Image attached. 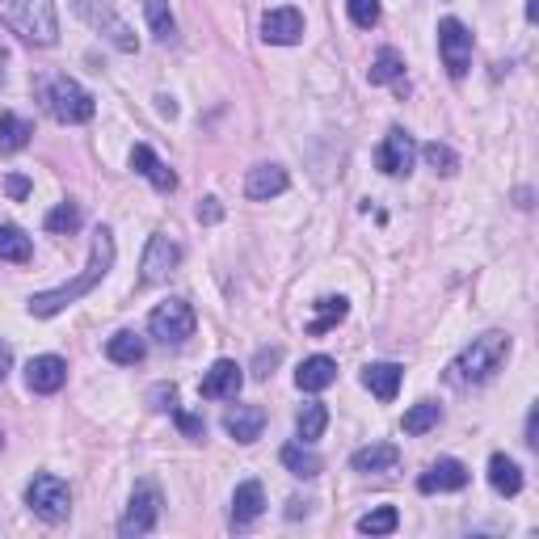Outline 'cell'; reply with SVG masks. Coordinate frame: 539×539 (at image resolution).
<instances>
[{
	"mask_svg": "<svg viewBox=\"0 0 539 539\" xmlns=\"http://www.w3.org/2000/svg\"><path fill=\"white\" fill-rule=\"evenodd\" d=\"M413 156H417V144H413V135L405 127H392L384 135V144H379L375 152V165L384 169L388 177H405L413 169Z\"/></svg>",
	"mask_w": 539,
	"mask_h": 539,
	"instance_id": "11",
	"label": "cell"
},
{
	"mask_svg": "<svg viewBox=\"0 0 539 539\" xmlns=\"http://www.w3.org/2000/svg\"><path fill=\"white\" fill-rule=\"evenodd\" d=\"M283 468L291 472V476H299V481H312V476H321V468H325V459L316 455L308 443H291V447H283Z\"/></svg>",
	"mask_w": 539,
	"mask_h": 539,
	"instance_id": "24",
	"label": "cell"
},
{
	"mask_svg": "<svg viewBox=\"0 0 539 539\" xmlns=\"http://www.w3.org/2000/svg\"><path fill=\"white\" fill-rule=\"evenodd\" d=\"M325 426H329V409H325L321 401H308L304 409H299V417H295L299 443H316V438L325 434Z\"/></svg>",
	"mask_w": 539,
	"mask_h": 539,
	"instance_id": "29",
	"label": "cell"
},
{
	"mask_svg": "<svg viewBox=\"0 0 539 539\" xmlns=\"http://www.w3.org/2000/svg\"><path fill=\"white\" fill-rule=\"evenodd\" d=\"M396 464H401V447H392V443H371V447H358L350 455V468L354 472H392Z\"/></svg>",
	"mask_w": 539,
	"mask_h": 539,
	"instance_id": "22",
	"label": "cell"
},
{
	"mask_svg": "<svg viewBox=\"0 0 539 539\" xmlns=\"http://www.w3.org/2000/svg\"><path fill=\"white\" fill-rule=\"evenodd\" d=\"M539 17V0H527V22H535Z\"/></svg>",
	"mask_w": 539,
	"mask_h": 539,
	"instance_id": "44",
	"label": "cell"
},
{
	"mask_svg": "<svg viewBox=\"0 0 539 539\" xmlns=\"http://www.w3.org/2000/svg\"><path fill=\"white\" fill-rule=\"evenodd\" d=\"M350 316V299L346 295H325V299H316V321L308 325L312 337H325L329 329H337Z\"/></svg>",
	"mask_w": 539,
	"mask_h": 539,
	"instance_id": "25",
	"label": "cell"
},
{
	"mask_svg": "<svg viewBox=\"0 0 539 539\" xmlns=\"http://www.w3.org/2000/svg\"><path fill=\"white\" fill-rule=\"evenodd\" d=\"M177 262H182V245L169 241L165 232H156L148 249H144V262H139V278H144V287H156V283H165V278L177 270Z\"/></svg>",
	"mask_w": 539,
	"mask_h": 539,
	"instance_id": "10",
	"label": "cell"
},
{
	"mask_svg": "<svg viewBox=\"0 0 539 539\" xmlns=\"http://www.w3.org/2000/svg\"><path fill=\"white\" fill-rule=\"evenodd\" d=\"M68 384V363L59 354H38L26 363V388L38 396H55Z\"/></svg>",
	"mask_w": 539,
	"mask_h": 539,
	"instance_id": "13",
	"label": "cell"
},
{
	"mask_svg": "<svg viewBox=\"0 0 539 539\" xmlns=\"http://www.w3.org/2000/svg\"><path fill=\"white\" fill-rule=\"evenodd\" d=\"M194 325H198V316L186 299H165V304L152 308V316H148V333L161 346H186V337H194Z\"/></svg>",
	"mask_w": 539,
	"mask_h": 539,
	"instance_id": "5",
	"label": "cell"
},
{
	"mask_svg": "<svg viewBox=\"0 0 539 539\" xmlns=\"http://www.w3.org/2000/svg\"><path fill=\"white\" fill-rule=\"evenodd\" d=\"M224 430L236 438V443H257L266 430V409H257V405H236L228 409L224 417Z\"/></svg>",
	"mask_w": 539,
	"mask_h": 539,
	"instance_id": "19",
	"label": "cell"
},
{
	"mask_svg": "<svg viewBox=\"0 0 539 539\" xmlns=\"http://www.w3.org/2000/svg\"><path fill=\"white\" fill-rule=\"evenodd\" d=\"M76 228H81V207H76V203H59L55 211H47V232L72 236Z\"/></svg>",
	"mask_w": 539,
	"mask_h": 539,
	"instance_id": "34",
	"label": "cell"
},
{
	"mask_svg": "<svg viewBox=\"0 0 539 539\" xmlns=\"http://www.w3.org/2000/svg\"><path fill=\"white\" fill-rule=\"evenodd\" d=\"M5 194H9V198H26V194H30V177L9 173V177H5Z\"/></svg>",
	"mask_w": 539,
	"mask_h": 539,
	"instance_id": "40",
	"label": "cell"
},
{
	"mask_svg": "<svg viewBox=\"0 0 539 539\" xmlns=\"http://www.w3.org/2000/svg\"><path fill=\"white\" fill-rule=\"evenodd\" d=\"M241 388H245V375H241V367H236L232 358H215L211 371L203 375V384H198V392H203L207 401H236Z\"/></svg>",
	"mask_w": 539,
	"mask_h": 539,
	"instance_id": "12",
	"label": "cell"
},
{
	"mask_svg": "<svg viewBox=\"0 0 539 539\" xmlns=\"http://www.w3.org/2000/svg\"><path fill=\"white\" fill-rule=\"evenodd\" d=\"M278 358H283V350H262V354H257V363H253V367H257L253 375H257V379H270L274 367H278Z\"/></svg>",
	"mask_w": 539,
	"mask_h": 539,
	"instance_id": "39",
	"label": "cell"
},
{
	"mask_svg": "<svg viewBox=\"0 0 539 539\" xmlns=\"http://www.w3.org/2000/svg\"><path fill=\"white\" fill-rule=\"evenodd\" d=\"M144 17H148V30L156 34V43H173L177 38V22H173L169 0H144Z\"/></svg>",
	"mask_w": 539,
	"mask_h": 539,
	"instance_id": "30",
	"label": "cell"
},
{
	"mask_svg": "<svg viewBox=\"0 0 539 539\" xmlns=\"http://www.w3.org/2000/svg\"><path fill=\"white\" fill-rule=\"evenodd\" d=\"M295 384H299V392H325L329 384H337V363L329 354H312L299 363Z\"/></svg>",
	"mask_w": 539,
	"mask_h": 539,
	"instance_id": "20",
	"label": "cell"
},
{
	"mask_svg": "<svg viewBox=\"0 0 539 539\" xmlns=\"http://www.w3.org/2000/svg\"><path fill=\"white\" fill-rule=\"evenodd\" d=\"M438 422H443V405H434V401H417V405L405 413L401 430H405V434H426V430H434Z\"/></svg>",
	"mask_w": 539,
	"mask_h": 539,
	"instance_id": "32",
	"label": "cell"
},
{
	"mask_svg": "<svg viewBox=\"0 0 539 539\" xmlns=\"http://www.w3.org/2000/svg\"><path fill=\"white\" fill-rule=\"evenodd\" d=\"M110 270H114V232L110 228H97L93 232V249H89V266L76 274L72 283H64V287L30 295V316H38V321H51V316H59L68 304H76L81 295H89Z\"/></svg>",
	"mask_w": 539,
	"mask_h": 539,
	"instance_id": "1",
	"label": "cell"
},
{
	"mask_svg": "<svg viewBox=\"0 0 539 539\" xmlns=\"http://www.w3.org/2000/svg\"><path fill=\"white\" fill-rule=\"evenodd\" d=\"M156 518H161V489L156 485H135L131 502H127V514L118 518V535L123 539H139L156 527Z\"/></svg>",
	"mask_w": 539,
	"mask_h": 539,
	"instance_id": "8",
	"label": "cell"
},
{
	"mask_svg": "<svg viewBox=\"0 0 539 539\" xmlns=\"http://www.w3.org/2000/svg\"><path fill=\"white\" fill-rule=\"evenodd\" d=\"M396 523H401L396 506H379V510H371V514L358 518V531H363V535H392Z\"/></svg>",
	"mask_w": 539,
	"mask_h": 539,
	"instance_id": "33",
	"label": "cell"
},
{
	"mask_svg": "<svg viewBox=\"0 0 539 539\" xmlns=\"http://www.w3.org/2000/svg\"><path fill=\"white\" fill-rule=\"evenodd\" d=\"M30 135H34L30 118L13 114V110L0 114V152H22V148L30 144Z\"/></svg>",
	"mask_w": 539,
	"mask_h": 539,
	"instance_id": "28",
	"label": "cell"
},
{
	"mask_svg": "<svg viewBox=\"0 0 539 539\" xmlns=\"http://www.w3.org/2000/svg\"><path fill=\"white\" fill-rule=\"evenodd\" d=\"M9 371H13V350H9V342H0V384H5Z\"/></svg>",
	"mask_w": 539,
	"mask_h": 539,
	"instance_id": "42",
	"label": "cell"
},
{
	"mask_svg": "<svg viewBox=\"0 0 539 539\" xmlns=\"http://www.w3.org/2000/svg\"><path fill=\"white\" fill-rule=\"evenodd\" d=\"M262 514H266V489L257 481L236 485V493H232V527H253Z\"/></svg>",
	"mask_w": 539,
	"mask_h": 539,
	"instance_id": "18",
	"label": "cell"
},
{
	"mask_svg": "<svg viewBox=\"0 0 539 539\" xmlns=\"http://www.w3.org/2000/svg\"><path fill=\"white\" fill-rule=\"evenodd\" d=\"M510 333L502 329H493V333H481V337H472V346H464L455 354V363L447 367V379L459 388H468V384H485V379H493L497 371H502V363L510 358Z\"/></svg>",
	"mask_w": 539,
	"mask_h": 539,
	"instance_id": "2",
	"label": "cell"
},
{
	"mask_svg": "<svg viewBox=\"0 0 539 539\" xmlns=\"http://www.w3.org/2000/svg\"><path fill=\"white\" fill-rule=\"evenodd\" d=\"M43 102H47L55 123H64V127H81L97 114L93 93L85 85H76L72 76H55V81H47L43 85Z\"/></svg>",
	"mask_w": 539,
	"mask_h": 539,
	"instance_id": "4",
	"label": "cell"
},
{
	"mask_svg": "<svg viewBox=\"0 0 539 539\" xmlns=\"http://www.w3.org/2000/svg\"><path fill=\"white\" fill-rule=\"evenodd\" d=\"M299 514H308V502H299L295 497V502H287V518H299Z\"/></svg>",
	"mask_w": 539,
	"mask_h": 539,
	"instance_id": "43",
	"label": "cell"
},
{
	"mask_svg": "<svg viewBox=\"0 0 539 539\" xmlns=\"http://www.w3.org/2000/svg\"><path fill=\"white\" fill-rule=\"evenodd\" d=\"M401 76H405V59L396 55L392 47H384L371 59V72H367L371 85H392V81H401Z\"/></svg>",
	"mask_w": 539,
	"mask_h": 539,
	"instance_id": "31",
	"label": "cell"
},
{
	"mask_svg": "<svg viewBox=\"0 0 539 539\" xmlns=\"http://www.w3.org/2000/svg\"><path fill=\"white\" fill-rule=\"evenodd\" d=\"M438 55H443V68H447L451 81H464L468 68H472V34L459 17L438 22Z\"/></svg>",
	"mask_w": 539,
	"mask_h": 539,
	"instance_id": "7",
	"label": "cell"
},
{
	"mask_svg": "<svg viewBox=\"0 0 539 539\" xmlns=\"http://www.w3.org/2000/svg\"><path fill=\"white\" fill-rule=\"evenodd\" d=\"M131 169L139 173V177H148V182L161 190V194H169V190H177V173L161 161V156H156L148 144H135L131 148Z\"/></svg>",
	"mask_w": 539,
	"mask_h": 539,
	"instance_id": "17",
	"label": "cell"
},
{
	"mask_svg": "<svg viewBox=\"0 0 539 539\" xmlns=\"http://www.w3.org/2000/svg\"><path fill=\"white\" fill-rule=\"evenodd\" d=\"M401 379H405V367L401 363H371L363 367V388L379 401H392L396 392H401Z\"/></svg>",
	"mask_w": 539,
	"mask_h": 539,
	"instance_id": "21",
	"label": "cell"
},
{
	"mask_svg": "<svg viewBox=\"0 0 539 539\" xmlns=\"http://www.w3.org/2000/svg\"><path fill=\"white\" fill-rule=\"evenodd\" d=\"M422 156H426V165H430L434 173H443V177H455V173H459V156H455L447 144H438V139L422 148Z\"/></svg>",
	"mask_w": 539,
	"mask_h": 539,
	"instance_id": "35",
	"label": "cell"
},
{
	"mask_svg": "<svg viewBox=\"0 0 539 539\" xmlns=\"http://www.w3.org/2000/svg\"><path fill=\"white\" fill-rule=\"evenodd\" d=\"M34 257L30 236L17 228V224H0V262H13V266H26Z\"/></svg>",
	"mask_w": 539,
	"mask_h": 539,
	"instance_id": "26",
	"label": "cell"
},
{
	"mask_svg": "<svg viewBox=\"0 0 539 539\" xmlns=\"http://www.w3.org/2000/svg\"><path fill=\"white\" fill-rule=\"evenodd\" d=\"M148 405H152L156 413H173V409H177V388H173V384H156V388L148 392Z\"/></svg>",
	"mask_w": 539,
	"mask_h": 539,
	"instance_id": "38",
	"label": "cell"
},
{
	"mask_svg": "<svg viewBox=\"0 0 539 539\" xmlns=\"http://www.w3.org/2000/svg\"><path fill=\"white\" fill-rule=\"evenodd\" d=\"M346 9L358 30H371L379 22V0H346Z\"/></svg>",
	"mask_w": 539,
	"mask_h": 539,
	"instance_id": "36",
	"label": "cell"
},
{
	"mask_svg": "<svg viewBox=\"0 0 539 539\" xmlns=\"http://www.w3.org/2000/svg\"><path fill=\"white\" fill-rule=\"evenodd\" d=\"M173 422L182 426V434H186V438H194V443H203V438H207V422H203V417H198V413L173 409Z\"/></svg>",
	"mask_w": 539,
	"mask_h": 539,
	"instance_id": "37",
	"label": "cell"
},
{
	"mask_svg": "<svg viewBox=\"0 0 539 539\" xmlns=\"http://www.w3.org/2000/svg\"><path fill=\"white\" fill-rule=\"evenodd\" d=\"M489 485L502 497H514L518 489H523V468H518L510 455H493L489 459Z\"/></svg>",
	"mask_w": 539,
	"mask_h": 539,
	"instance_id": "27",
	"label": "cell"
},
{
	"mask_svg": "<svg viewBox=\"0 0 539 539\" xmlns=\"http://www.w3.org/2000/svg\"><path fill=\"white\" fill-rule=\"evenodd\" d=\"M219 215H224L219 198H203V203H198V219H203V224H219Z\"/></svg>",
	"mask_w": 539,
	"mask_h": 539,
	"instance_id": "41",
	"label": "cell"
},
{
	"mask_svg": "<svg viewBox=\"0 0 539 539\" xmlns=\"http://www.w3.org/2000/svg\"><path fill=\"white\" fill-rule=\"evenodd\" d=\"M0 81H5V51H0Z\"/></svg>",
	"mask_w": 539,
	"mask_h": 539,
	"instance_id": "45",
	"label": "cell"
},
{
	"mask_svg": "<svg viewBox=\"0 0 539 539\" xmlns=\"http://www.w3.org/2000/svg\"><path fill=\"white\" fill-rule=\"evenodd\" d=\"M144 354H148V342L139 333L123 329V333H114L110 342H106V358L118 367H135V363H144Z\"/></svg>",
	"mask_w": 539,
	"mask_h": 539,
	"instance_id": "23",
	"label": "cell"
},
{
	"mask_svg": "<svg viewBox=\"0 0 539 539\" xmlns=\"http://www.w3.org/2000/svg\"><path fill=\"white\" fill-rule=\"evenodd\" d=\"M262 38H266V43H274V47H295L299 38H304V13L291 9V5L270 9L262 17Z\"/></svg>",
	"mask_w": 539,
	"mask_h": 539,
	"instance_id": "14",
	"label": "cell"
},
{
	"mask_svg": "<svg viewBox=\"0 0 539 539\" xmlns=\"http://www.w3.org/2000/svg\"><path fill=\"white\" fill-rule=\"evenodd\" d=\"M0 447H5V434H0Z\"/></svg>",
	"mask_w": 539,
	"mask_h": 539,
	"instance_id": "46",
	"label": "cell"
},
{
	"mask_svg": "<svg viewBox=\"0 0 539 539\" xmlns=\"http://www.w3.org/2000/svg\"><path fill=\"white\" fill-rule=\"evenodd\" d=\"M0 22L34 47H55L59 17L51 0H0Z\"/></svg>",
	"mask_w": 539,
	"mask_h": 539,
	"instance_id": "3",
	"label": "cell"
},
{
	"mask_svg": "<svg viewBox=\"0 0 539 539\" xmlns=\"http://www.w3.org/2000/svg\"><path fill=\"white\" fill-rule=\"evenodd\" d=\"M76 13H81V22H89L97 34H106L118 51H127V55L139 51V38L131 34V26L110 5H102V0H76Z\"/></svg>",
	"mask_w": 539,
	"mask_h": 539,
	"instance_id": "9",
	"label": "cell"
},
{
	"mask_svg": "<svg viewBox=\"0 0 539 539\" xmlns=\"http://www.w3.org/2000/svg\"><path fill=\"white\" fill-rule=\"evenodd\" d=\"M468 485V468L459 459H434V464L417 476V489L422 493H455Z\"/></svg>",
	"mask_w": 539,
	"mask_h": 539,
	"instance_id": "15",
	"label": "cell"
},
{
	"mask_svg": "<svg viewBox=\"0 0 539 539\" xmlns=\"http://www.w3.org/2000/svg\"><path fill=\"white\" fill-rule=\"evenodd\" d=\"M26 506L43 518V523H64V518L72 514V493H68V485L59 481V476H51V472H38L34 481H30V489H26Z\"/></svg>",
	"mask_w": 539,
	"mask_h": 539,
	"instance_id": "6",
	"label": "cell"
},
{
	"mask_svg": "<svg viewBox=\"0 0 539 539\" xmlns=\"http://www.w3.org/2000/svg\"><path fill=\"white\" fill-rule=\"evenodd\" d=\"M291 186V177L283 165H253L249 177H245V198H253V203H270V198H278Z\"/></svg>",
	"mask_w": 539,
	"mask_h": 539,
	"instance_id": "16",
	"label": "cell"
}]
</instances>
